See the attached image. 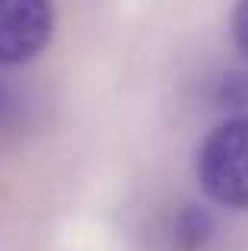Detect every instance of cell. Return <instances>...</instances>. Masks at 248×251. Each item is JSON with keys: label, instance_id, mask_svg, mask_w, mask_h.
Listing matches in <instances>:
<instances>
[{"label": "cell", "instance_id": "1", "mask_svg": "<svg viewBox=\"0 0 248 251\" xmlns=\"http://www.w3.org/2000/svg\"><path fill=\"white\" fill-rule=\"evenodd\" d=\"M198 184L213 203L248 210V115L217 124L194 156Z\"/></svg>", "mask_w": 248, "mask_h": 251}, {"label": "cell", "instance_id": "2", "mask_svg": "<svg viewBox=\"0 0 248 251\" xmlns=\"http://www.w3.org/2000/svg\"><path fill=\"white\" fill-rule=\"evenodd\" d=\"M54 0H0V67L29 64L51 45Z\"/></svg>", "mask_w": 248, "mask_h": 251}, {"label": "cell", "instance_id": "3", "mask_svg": "<svg viewBox=\"0 0 248 251\" xmlns=\"http://www.w3.org/2000/svg\"><path fill=\"white\" fill-rule=\"evenodd\" d=\"M210 235H213V220H210L207 210L185 207L178 213V220H175V239H178V245L185 251L204 248L207 242H210Z\"/></svg>", "mask_w": 248, "mask_h": 251}, {"label": "cell", "instance_id": "4", "mask_svg": "<svg viewBox=\"0 0 248 251\" xmlns=\"http://www.w3.org/2000/svg\"><path fill=\"white\" fill-rule=\"evenodd\" d=\"M232 42H236L239 54L248 61V0H239L232 10Z\"/></svg>", "mask_w": 248, "mask_h": 251}]
</instances>
